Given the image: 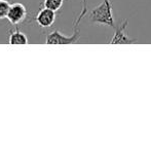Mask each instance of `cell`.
<instances>
[{
  "mask_svg": "<svg viewBox=\"0 0 151 150\" xmlns=\"http://www.w3.org/2000/svg\"><path fill=\"white\" fill-rule=\"evenodd\" d=\"M88 19L91 23L115 28V20L112 12V4L110 0H103L102 3L91 10Z\"/></svg>",
  "mask_w": 151,
  "mask_h": 150,
  "instance_id": "6da1fadb",
  "label": "cell"
},
{
  "mask_svg": "<svg viewBox=\"0 0 151 150\" xmlns=\"http://www.w3.org/2000/svg\"><path fill=\"white\" fill-rule=\"evenodd\" d=\"M127 25H129V20H125L123 22H121L120 24H117V26H115V32H114L113 37L111 38V40L109 41V43L111 44H131L135 43L136 39L131 38L129 36L127 32Z\"/></svg>",
  "mask_w": 151,
  "mask_h": 150,
  "instance_id": "7a4b0ae2",
  "label": "cell"
},
{
  "mask_svg": "<svg viewBox=\"0 0 151 150\" xmlns=\"http://www.w3.org/2000/svg\"><path fill=\"white\" fill-rule=\"evenodd\" d=\"M26 16H27L26 7H25L23 4L16 2V3L10 4V7H9V10H8L6 19H7L12 25H18L25 20Z\"/></svg>",
  "mask_w": 151,
  "mask_h": 150,
  "instance_id": "3957f363",
  "label": "cell"
},
{
  "mask_svg": "<svg viewBox=\"0 0 151 150\" xmlns=\"http://www.w3.org/2000/svg\"><path fill=\"white\" fill-rule=\"evenodd\" d=\"M37 24L42 28H47L50 27L56 21V11L52 9H50L47 7H44L39 10L35 18Z\"/></svg>",
  "mask_w": 151,
  "mask_h": 150,
  "instance_id": "277c9868",
  "label": "cell"
},
{
  "mask_svg": "<svg viewBox=\"0 0 151 150\" xmlns=\"http://www.w3.org/2000/svg\"><path fill=\"white\" fill-rule=\"evenodd\" d=\"M28 38L18 28L9 32V44H27Z\"/></svg>",
  "mask_w": 151,
  "mask_h": 150,
  "instance_id": "5b68a950",
  "label": "cell"
},
{
  "mask_svg": "<svg viewBox=\"0 0 151 150\" xmlns=\"http://www.w3.org/2000/svg\"><path fill=\"white\" fill-rule=\"evenodd\" d=\"M65 0H44V7H47L55 11H58L62 7Z\"/></svg>",
  "mask_w": 151,
  "mask_h": 150,
  "instance_id": "8992f818",
  "label": "cell"
},
{
  "mask_svg": "<svg viewBox=\"0 0 151 150\" xmlns=\"http://www.w3.org/2000/svg\"><path fill=\"white\" fill-rule=\"evenodd\" d=\"M9 7L10 4L7 0H0V20L6 19Z\"/></svg>",
  "mask_w": 151,
  "mask_h": 150,
  "instance_id": "52a82bcc",
  "label": "cell"
}]
</instances>
